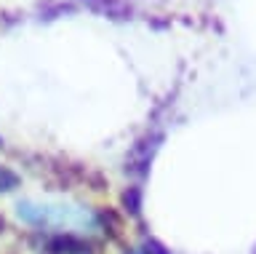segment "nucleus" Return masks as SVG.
I'll return each instance as SVG.
<instances>
[{
    "label": "nucleus",
    "instance_id": "1",
    "mask_svg": "<svg viewBox=\"0 0 256 254\" xmlns=\"http://www.w3.org/2000/svg\"><path fill=\"white\" fill-rule=\"evenodd\" d=\"M16 182H19V177H16L11 169H3V166H0V190H11V187H16Z\"/></svg>",
    "mask_w": 256,
    "mask_h": 254
},
{
    "label": "nucleus",
    "instance_id": "2",
    "mask_svg": "<svg viewBox=\"0 0 256 254\" xmlns=\"http://www.w3.org/2000/svg\"><path fill=\"white\" fill-rule=\"evenodd\" d=\"M3 230H6V219L0 217V233H3Z\"/></svg>",
    "mask_w": 256,
    "mask_h": 254
}]
</instances>
